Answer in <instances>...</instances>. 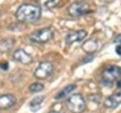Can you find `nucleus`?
Returning <instances> with one entry per match:
<instances>
[{
    "instance_id": "aec40b11",
    "label": "nucleus",
    "mask_w": 121,
    "mask_h": 113,
    "mask_svg": "<svg viewBox=\"0 0 121 113\" xmlns=\"http://www.w3.org/2000/svg\"><path fill=\"white\" fill-rule=\"evenodd\" d=\"M48 113H64L63 112H60V111H52Z\"/></svg>"
},
{
    "instance_id": "9d476101",
    "label": "nucleus",
    "mask_w": 121,
    "mask_h": 113,
    "mask_svg": "<svg viewBox=\"0 0 121 113\" xmlns=\"http://www.w3.org/2000/svg\"><path fill=\"white\" fill-rule=\"evenodd\" d=\"M120 102H121V94L120 92H118L108 97L104 100V104L107 108L115 109L120 104Z\"/></svg>"
},
{
    "instance_id": "423d86ee",
    "label": "nucleus",
    "mask_w": 121,
    "mask_h": 113,
    "mask_svg": "<svg viewBox=\"0 0 121 113\" xmlns=\"http://www.w3.org/2000/svg\"><path fill=\"white\" fill-rule=\"evenodd\" d=\"M53 65L48 61L41 62L34 72V76L38 79H45L49 77L52 73Z\"/></svg>"
},
{
    "instance_id": "6ab92c4d",
    "label": "nucleus",
    "mask_w": 121,
    "mask_h": 113,
    "mask_svg": "<svg viewBox=\"0 0 121 113\" xmlns=\"http://www.w3.org/2000/svg\"><path fill=\"white\" fill-rule=\"evenodd\" d=\"M114 41H115L116 43H120V35H118V36H116L115 39H114Z\"/></svg>"
},
{
    "instance_id": "0eeeda50",
    "label": "nucleus",
    "mask_w": 121,
    "mask_h": 113,
    "mask_svg": "<svg viewBox=\"0 0 121 113\" xmlns=\"http://www.w3.org/2000/svg\"><path fill=\"white\" fill-rule=\"evenodd\" d=\"M87 36V32L84 29L77 30V31H73L69 32L66 36V43L67 44H72L76 41H80L85 39Z\"/></svg>"
},
{
    "instance_id": "a211bd4d",
    "label": "nucleus",
    "mask_w": 121,
    "mask_h": 113,
    "mask_svg": "<svg viewBox=\"0 0 121 113\" xmlns=\"http://www.w3.org/2000/svg\"><path fill=\"white\" fill-rule=\"evenodd\" d=\"M115 51H116V52H117V54L120 56V44H118V45H117V46L116 47Z\"/></svg>"
},
{
    "instance_id": "dca6fc26",
    "label": "nucleus",
    "mask_w": 121,
    "mask_h": 113,
    "mask_svg": "<svg viewBox=\"0 0 121 113\" xmlns=\"http://www.w3.org/2000/svg\"><path fill=\"white\" fill-rule=\"evenodd\" d=\"M39 5L45 8H50L54 5L55 0H36Z\"/></svg>"
},
{
    "instance_id": "2eb2a0df",
    "label": "nucleus",
    "mask_w": 121,
    "mask_h": 113,
    "mask_svg": "<svg viewBox=\"0 0 121 113\" xmlns=\"http://www.w3.org/2000/svg\"><path fill=\"white\" fill-rule=\"evenodd\" d=\"M44 88V86L43 84L39 82H36V83H33L30 86V90L33 93H38V92H40L42 90H43Z\"/></svg>"
},
{
    "instance_id": "1a4fd4ad",
    "label": "nucleus",
    "mask_w": 121,
    "mask_h": 113,
    "mask_svg": "<svg viewBox=\"0 0 121 113\" xmlns=\"http://www.w3.org/2000/svg\"><path fill=\"white\" fill-rule=\"evenodd\" d=\"M16 103V98L11 94H4L0 96V110L9 109Z\"/></svg>"
},
{
    "instance_id": "ddd939ff",
    "label": "nucleus",
    "mask_w": 121,
    "mask_h": 113,
    "mask_svg": "<svg viewBox=\"0 0 121 113\" xmlns=\"http://www.w3.org/2000/svg\"><path fill=\"white\" fill-rule=\"evenodd\" d=\"M82 50L87 54H92L96 51L98 48V43L95 39H89L82 44Z\"/></svg>"
},
{
    "instance_id": "6e6552de",
    "label": "nucleus",
    "mask_w": 121,
    "mask_h": 113,
    "mask_svg": "<svg viewBox=\"0 0 121 113\" xmlns=\"http://www.w3.org/2000/svg\"><path fill=\"white\" fill-rule=\"evenodd\" d=\"M13 58L22 64H30L33 61L32 56L23 49H17L13 53Z\"/></svg>"
},
{
    "instance_id": "39448f33",
    "label": "nucleus",
    "mask_w": 121,
    "mask_h": 113,
    "mask_svg": "<svg viewBox=\"0 0 121 113\" xmlns=\"http://www.w3.org/2000/svg\"><path fill=\"white\" fill-rule=\"evenodd\" d=\"M90 11V5L85 1H79L72 3L68 7L67 12L70 16L78 17L87 14Z\"/></svg>"
},
{
    "instance_id": "f3484780",
    "label": "nucleus",
    "mask_w": 121,
    "mask_h": 113,
    "mask_svg": "<svg viewBox=\"0 0 121 113\" xmlns=\"http://www.w3.org/2000/svg\"><path fill=\"white\" fill-rule=\"evenodd\" d=\"M0 68L3 70H7L9 69V63L7 62H2L0 63Z\"/></svg>"
},
{
    "instance_id": "f03ea898",
    "label": "nucleus",
    "mask_w": 121,
    "mask_h": 113,
    "mask_svg": "<svg viewBox=\"0 0 121 113\" xmlns=\"http://www.w3.org/2000/svg\"><path fill=\"white\" fill-rule=\"evenodd\" d=\"M120 68L118 66H110L105 68L101 74V84L104 87L111 88L120 79Z\"/></svg>"
},
{
    "instance_id": "f8f14e48",
    "label": "nucleus",
    "mask_w": 121,
    "mask_h": 113,
    "mask_svg": "<svg viewBox=\"0 0 121 113\" xmlns=\"http://www.w3.org/2000/svg\"><path fill=\"white\" fill-rule=\"evenodd\" d=\"M77 88V86L74 84H71V85H69L66 87H64V88L60 90V91L56 94V96L55 97V100H61L63 98L66 97L67 96H68L69 94L73 92V90L76 89Z\"/></svg>"
},
{
    "instance_id": "20e7f679",
    "label": "nucleus",
    "mask_w": 121,
    "mask_h": 113,
    "mask_svg": "<svg viewBox=\"0 0 121 113\" xmlns=\"http://www.w3.org/2000/svg\"><path fill=\"white\" fill-rule=\"evenodd\" d=\"M53 36L54 32L49 28H43L34 31L30 35V40L36 43H46L50 41Z\"/></svg>"
},
{
    "instance_id": "7ed1b4c3",
    "label": "nucleus",
    "mask_w": 121,
    "mask_h": 113,
    "mask_svg": "<svg viewBox=\"0 0 121 113\" xmlns=\"http://www.w3.org/2000/svg\"><path fill=\"white\" fill-rule=\"evenodd\" d=\"M66 105L71 113H82L85 109L86 103L81 94L75 93L68 97Z\"/></svg>"
},
{
    "instance_id": "9b49d317",
    "label": "nucleus",
    "mask_w": 121,
    "mask_h": 113,
    "mask_svg": "<svg viewBox=\"0 0 121 113\" xmlns=\"http://www.w3.org/2000/svg\"><path fill=\"white\" fill-rule=\"evenodd\" d=\"M14 44V40L11 38H6L0 40V54L10 51Z\"/></svg>"
},
{
    "instance_id": "4468645a",
    "label": "nucleus",
    "mask_w": 121,
    "mask_h": 113,
    "mask_svg": "<svg viewBox=\"0 0 121 113\" xmlns=\"http://www.w3.org/2000/svg\"><path fill=\"white\" fill-rule=\"evenodd\" d=\"M44 100V97L43 96H38L30 102L29 106L30 109L32 112H36L38 111L41 107V104Z\"/></svg>"
},
{
    "instance_id": "f257e3e1",
    "label": "nucleus",
    "mask_w": 121,
    "mask_h": 113,
    "mask_svg": "<svg viewBox=\"0 0 121 113\" xmlns=\"http://www.w3.org/2000/svg\"><path fill=\"white\" fill-rule=\"evenodd\" d=\"M41 16V8L32 4H24L18 8L15 17L19 22L33 23L38 20Z\"/></svg>"
}]
</instances>
